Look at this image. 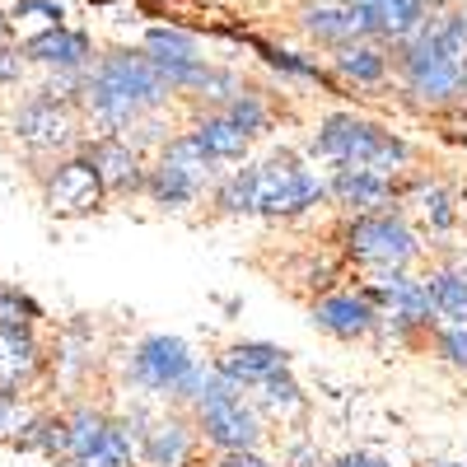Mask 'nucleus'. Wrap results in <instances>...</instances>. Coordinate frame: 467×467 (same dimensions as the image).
<instances>
[{"mask_svg":"<svg viewBox=\"0 0 467 467\" xmlns=\"http://www.w3.org/2000/svg\"><path fill=\"white\" fill-rule=\"evenodd\" d=\"M169 108H173V89L164 85V75L150 66L140 47L136 52L112 47L94 57L80 80V117L99 136H127L145 117L169 112Z\"/></svg>","mask_w":467,"mask_h":467,"instance_id":"obj_1","label":"nucleus"},{"mask_svg":"<svg viewBox=\"0 0 467 467\" xmlns=\"http://www.w3.org/2000/svg\"><path fill=\"white\" fill-rule=\"evenodd\" d=\"M402 99L420 112H453L467 103V15L440 10L416 37L393 47Z\"/></svg>","mask_w":467,"mask_h":467,"instance_id":"obj_2","label":"nucleus"},{"mask_svg":"<svg viewBox=\"0 0 467 467\" xmlns=\"http://www.w3.org/2000/svg\"><path fill=\"white\" fill-rule=\"evenodd\" d=\"M308 154L323 160L327 169H369L379 178H407L411 173V160L416 150L369 117H356V112H332L318 122L314 140H308Z\"/></svg>","mask_w":467,"mask_h":467,"instance_id":"obj_3","label":"nucleus"},{"mask_svg":"<svg viewBox=\"0 0 467 467\" xmlns=\"http://www.w3.org/2000/svg\"><path fill=\"white\" fill-rule=\"evenodd\" d=\"M206 379V365L192 356V346L169 332H145L127 350V383L150 402H169L178 411L192 407L197 388Z\"/></svg>","mask_w":467,"mask_h":467,"instance_id":"obj_4","label":"nucleus"},{"mask_svg":"<svg viewBox=\"0 0 467 467\" xmlns=\"http://www.w3.org/2000/svg\"><path fill=\"white\" fill-rule=\"evenodd\" d=\"M192 435L197 444L215 449V453H257L262 449V416L257 407L244 398L239 383L220 379L215 369H206L197 398L187 407Z\"/></svg>","mask_w":467,"mask_h":467,"instance_id":"obj_5","label":"nucleus"},{"mask_svg":"<svg viewBox=\"0 0 467 467\" xmlns=\"http://www.w3.org/2000/svg\"><path fill=\"white\" fill-rule=\"evenodd\" d=\"M220 173L224 169L211 164L202 154V145L192 140L187 131H173L160 150L150 154L140 197L150 206H160V211H187V206H202V197L215 187Z\"/></svg>","mask_w":467,"mask_h":467,"instance_id":"obj_6","label":"nucleus"},{"mask_svg":"<svg viewBox=\"0 0 467 467\" xmlns=\"http://www.w3.org/2000/svg\"><path fill=\"white\" fill-rule=\"evenodd\" d=\"M341 244H346L350 262H360L369 276H383V271H411V262L420 257V234L411 229V220L398 206L379 211V215L346 220Z\"/></svg>","mask_w":467,"mask_h":467,"instance_id":"obj_7","label":"nucleus"},{"mask_svg":"<svg viewBox=\"0 0 467 467\" xmlns=\"http://www.w3.org/2000/svg\"><path fill=\"white\" fill-rule=\"evenodd\" d=\"M15 140L24 145V154L43 169V164H52V160H61V154H70V150H80V140H85V117H80V108L75 103H66V99H52V94H28L24 103H19V112H15Z\"/></svg>","mask_w":467,"mask_h":467,"instance_id":"obj_8","label":"nucleus"},{"mask_svg":"<svg viewBox=\"0 0 467 467\" xmlns=\"http://www.w3.org/2000/svg\"><path fill=\"white\" fill-rule=\"evenodd\" d=\"M253 173H257V215L262 220H295V215L327 202L323 178L308 169L295 150L266 154L262 164H253Z\"/></svg>","mask_w":467,"mask_h":467,"instance_id":"obj_9","label":"nucleus"},{"mask_svg":"<svg viewBox=\"0 0 467 467\" xmlns=\"http://www.w3.org/2000/svg\"><path fill=\"white\" fill-rule=\"evenodd\" d=\"M122 420H127L131 444H136V467H182L192 453H197L192 420H187V411H178V407L150 411V407L140 402V407H131Z\"/></svg>","mask_w":467,"mask_h":467,"instance_id":"obj_10","label":"nucleus"},{"mask_svg":"<svg viewBox=\"0 0 467 467\" xmlns=\"http://www.w3.org/2000/svg\"><path fill=\"white\" fill-rule=\"evenodd\" d=\"M37 192H43V206L57 220H85V215H94L108 202L103 187H99L94 164L85 160L80 150H70V154H61V160L37 169Z\"/></svg>","mask_w":467,"mask_h":467,"instance_id":"obj_11","label":"nucleus"},{"mask_svg":"<svg viewBox=\"0 0 467 467\" xmlns=\"http://www.w3.org/2000/svg\"><path fill=\"white\" fill-rule=\"evenodd\" d=\"M80 154L94 164L99 173V187H103V197L108 202H131L140 197V187H145V154L122 140V136H85L80 140Z\"/></svg>","mask_w":467,"mask_h":467,"instance_id":"obj_12","label":"nucleus"},{"mask_svg":"<svg viewBox=\"0 0 467 467\" xmlns=\"http://www.w3.org/2000/svg\"><path fill=\"white\" fill-rule=\"evenodd\" d=\"M356 10L369 28V43L402 47L444 10V0H356Z\"/></svg>","mask_w":467,"mask_h":467,"instance_id":"obj_13","label":"nucleus"},{"mask_svg":"<svg viewBox=\"0 0 467 467\" xmlns=\"http://www.w3.org/2000/svg\"><path fill=\"white\" fill-rule=\"evenodd\" d=\"M308 323H314L323 337L332 341H365L379 332V308L360 295V290H327L314 299V308H308Z\"/></svg>","mask_w":467,"mask_h":467,"instance_id":"obj_14","label":"nucleus"},{"mask_svg":"<svg viewBox=\"0 0 467 467\" xmlns=\"http://www.w3.org/2000/svg\"><path fill=\"white\" fill-rule=\"evenodd\" d=\"M323 192H327V202L337 211H346L350 220H356V215H379V211L398 206V182L379 178L369 169H332L323 178Z\"/></svg>","mask_w":467,"mask_h":467,"instance_id":"obj_15","label":"nucleus"},{"mask_svg":"<svg viewBox=\"0 0 467 467\" xmlns=\"http://www.w3.org/2000/svg\"><path fill=\"white\" fill-rule=\"evenodd\" d=\"M140 52L150 57V66L164 75V85L173 89V103H178V94L192 85V75L202 70V43L192 33H182V28H150L145 33V43H140Z\"/></svg>","mask_w":467,"mask_h":467,"instance_id":"obj_16","label":"nucleus"},{"mask_svg":"<svg viewBox=\"0 0 467 467\" xmlns=\"http://www.w3.org/2000/svg\"><path fill=\"white\" fill-rule=\"evenodd\" d=\"M211 369H215L220 379H229V383H239L244 393H253L266 374L290 369V350L276 346V341H234V346L220 350V360H215Z\"/></svg>","mask_w":467,"mask_h":467,"instance_id":"obj_17","label":"nucleus"},{"mask_svg":"<svg viewBox=\"0 0 467 467\" xmlns=\"http://www.w3.org/2000/svg\"><path fill=\"white\" fill-rule=\"evenodd\" d=\"M299 28L314 37L318 47H327V52L369 37V28H365V19L356 10V0H318V5H308L299 15Z\"/></svg>","mask_w":467,"mask_h":467,"instance_id":"obj_18","label":"nucleus"},{"mask_svg":"<svg viewBox=\"0 0 467 467\" xmlns=\"http://www.w3.org/2000/svg\"><path fill=\"white\" fill-rule=\"evenodd\" d=\"M24 61H37V66H47V70H89L94 43H89V33H80V28L52 24V28L33 33L28 43H24Z\"/></svg>","mask_w":467,"mask_h":467,"instance_id":"obj_19","label":"nucleus"},{"mask_svg":"<svg viewBox=\"0 0 467 467\" xmlns=\"http://www.w3.org/2000/svg\"><path fill=\"white\" fill-rule=\"evenodd\" d=\"M332 75H337L341 89H383L393 80V61H388L383 43L360 37V43H346V47L332 52Z\"/></svg>","mask_w":467,"mask_h":467,"instance_id":"obj_20","label":"nucleus"},{"mask_svg":"<svg viewBox=\"0 0 467 467\" xmlns=\"http://www.w3.org/2000/svg\"><path fill=\"white\" fill-rule=\"evenodd\" d=\"M43 374H47V356H43V341H37V332L0 327V388L33 393Z\"/></svg>","mask_w":467,"mask_h":467,"instance_id":"obj_21","label":"nucleus"},{"mask_svg":"<svg viewBox=\"0 0 467 467\" xmlns=\"http://www.w3.org/2000/svg\"><path fill=\"white\" fill-rule=\"evenodd\" d=\"M187 136L202 145V154L211 164H244L248 150H253V136L234 127L224 112H197L187 122Z\"/></svg>","mask_w":467,"mask_h":467,"instance_id":"obj_22","label":"nucleus"},{"mask_svg":"<svg viewBox=\"0 0 467 467\" xmlns=\"http://www.w3.org/2000/svg\"><path fill=\"white\" fill-rule=\"evenodd\" d=\"M425 295L435 304V318L440 323H453V327H467V266L462 257H444L425 271Z\"/></svg>","mask_w":467,"mask_h":467,"instance_id":"obj_23","label":"nucleus"},{"mask_svg":"<svg viewBox=\"0 0 467 467\" xmlns=\"http://www.w3.org/2000/svg\"><path fill=\"white\" fill-rule=\"evenodd\" d=\"M10 449L15 453H37V458H47V462H66V411L37 407L28 416V425L15 435Z\"/></svg>","mask_w":467,"mask_h":467,"instance_id":"obj_24","label":"nucleus"},{"mask_svg":"<svg viewBox=\"0 0 467 467\" xmlns=\"http://www.w3.org/2000/svg\"><path fill=\"white\" fill-rule=\"evenodd\" d=\"M108 425H112V416H108L103 407H94V402H75V407L66 411V462H61V467L85 462V458L103 444Z\"/></svg>","mask_w":467,"mask_h":467,"instance_id":"obj_25","label":"nucleus"},{"mask_svg":"<svg viewBox=\"0 0 467 467\" xmlns=\"http://www.w3.org/2000/svg\"><path fill=\"white\" fill-rule=\"evenodd\" d=\"M253 407H266V411H276V416H295L304 411V388L295 383L290 369H276V374H266L257 388H253Z\"/></svg>","mask_w":467,"mask_h":467,"instance_id":"obj_26","label":"nucleus"},{"mask_svg":"<svg viewBox=\"0 0 467 467\" xmlns=\"http://www.w3.org/2000/svg\"><path fill=\"white\" fill-rule=\"evenodd\" d=\"M220 112H224L239 131H248L253 140H257V136H266V131H271V117H276V112H271V103H266V94H257V89H248V85H244L239 94H234Z\"/></svg>","mask_w":467,"mask_h":467,"instance_id":"obj_27","label":"nucleus"},{"mask_svg":"<svg viewBox=\"0 0 467 467\" xmlns=\"http://www.w3.org/2000/svg\"><path fill=\"white\" fill-rule=\"evenodd\" d=\"M75 467H136V444H131L127 420H122V416H112L103 444H99L85 462H75Z\"/></svg>","mask_w":467,"mask_h":467,"instance_id":"obj_28","label":"nucleus"},{"mask_svg":"<svg viewBox=\"0 0 467 467\" xmlns=\"http://www.w3.org/2000/svg\"><path fill=\"white\" fill-rule=\"evenodd\" d=\"M43 304H37L33 295L15 290L0 281V327H19V332H37V323H43Z\"/></svg>","mask_w":467,"mask_h":467,"instance_id":"obj_29","label":"nucleus"},{"mask_svg":"<svg viewBox=\"0 0 467 467\" xmlns=\"http://www.w3.org/2000/svg\"><path fill=\"white\" fill-rule=\"evenodd\" d=\"M43 407L33 393H19V388H0V444H15V435L28 425V416Z\"/></svg>","mask_w":467,"mask_h":467,"instance_id":"obj_30","label":"nucleus"},{"mask_svg":"<svg viewBox=\"0 0 467 467\" xmlns=\"http://www.w3.org/2000/svg\"><path fill=\"white\" fill-rule=\"evenodd\" d=\"M435 360H444L449 369H467V327H453V323H435L431 341H425Z\"/></svg>","mask_w":467,"mask_h":467,"instance_id":"obj_31","label":"nucleus"},{"mask_svg":"<svg viewBox=\"0 0 467 467\" xmlns=\"http://www.w3.org/2000/svg\"><path fill=\"white\" fill-rule=\"evenodd\" d=\"M28 15H43L52 28L61 24V0H15V19H28Z\"/></svg>","mask_w":467,"mask_h":467,"instance_id":"obj_32","label":"nucleus"},{"mask_svg":"<svg viewBox=\"0 0 467 467\" xmlns=\"http://www.w3.org/2000/svg\"><path fill=\"white\" fill-rule=\"evenodd\" d=\"M323 467H393V462H388L383 453H374V449H350V453H341V458H332Z\"/></svg>","mask_w":467,"mask_h":467,"instance_id":"obj_33","label":"nucleus"},{"mask_svg":"<svg viewBox=\"0 0 467 467\" xmlns=\"http://www.w3.org/2000/svg\"><path fill=\"white\" fill-rule=\"evenodd\" d=\"M24 75V52L10 47V43H0V85H15Z\"/></svg>","mask_w":467,"mask_h":467,"instance_id":"obj_34","label":"nucleus"},{"mask_svg":"<svg viewBox=\"0 0 467 467\" xmlns=\"http://www.w3.org/2000/svg\"><path fill=\"white\" fill-rule=\"evenodd\" d=\"M215 467H285V462H271L262 453H215Z\"/></svg>","mask_w":467,"mask_h":467,"instance_id":"obj_35","label":"nucleus"},{"mask_svg":"<svg viewBox=\"0 0 467 467\" xmlns=\"http://www.w3.org/2000/svg\"><path fill=\"white\" fill-rule=\"evenodd\" d=\"M425 467H467V462H453V458H435V462H425Z\"/></svg>","mask_w":467,"mask_h":467,"instance_id":"obj_36","label":"nucleus"},{"mask_svg":"<svg viewBox=\"0 0 467 467\" xmlns=\"http://www.w3.org/2000/svg\"><path fill=\"white\" fill-rule=\"evenodd\" d=\"M5 33H10V19H5V15H0V43H5Z\"/></svg>","mask_w":467,"mask_h":467,"instance_id":"obj_37","label":"nucleus"},{"mask_svg":"<svg viewBox=\"0 0 467 467\" xmlns=\"http://www.w3.org/2000/svg\"><path fill=\"white\" fill-rule=\"evenodd\" d=\"M462 266H467V257H462Z\"/></svg>","mask_w":467,"mask_h":467,"instance_id":"obj_38","label":"nucleus"}]
</instances>
